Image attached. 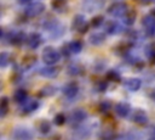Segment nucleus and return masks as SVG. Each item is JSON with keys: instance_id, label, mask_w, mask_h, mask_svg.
<instances>
[{"instance_id": "nucleus-17", "label": "nucleus", "mask_w": 155, "mask_h": 140, "mask_svg": "<svg viewBox=\"0 0 155 140\" xmlns=\"http://www.w3.org/2000/svg\"><path fill=\"white\" fill-rule=\"evenodd\" d=\"M85 72V68L80 63H76V62H71L67 66V73L71 77H80Z\"/></svg>"}, {"instance_id": "nucleus-29", "label": "nucleus", "mask_w": 155, "mask_h": 140, "mask_svg": "<svg viewBox=\"0 0 155 140\" xmlns=\"http://www.w3.org/2000/svg\"><path fill=\"white\" fill-rule=\"evenodd\" d=\"M107 80H110V82H114V83H119L121 80V75L115 69H110L107 72Z\"/></svg>"}, {"instance_id": "nucleus-25", "label": "nucleus", "mask_w": 155, "mask_h": 140, "mask_svg": "<svg viewBox=\"0 0 155 140\" xmlns=\"http://www.w3.org/2000/svg\"><path fill=\"white\" fill-rule=\"evenodd\" d=\"M117 135L114 130L111 129H105L103 131L99 133V136H98V140H116Z\"/></svg>"}, {"instance_id": "nucleus-2", "label": "nucleus", "mask_w": 155, "mask_h": 140, "mask_svg": "<svg viewBox=\"0 0 155 140\" xmlns=\"http://www.w3.org/2000/svg\"><path fill=\"white\" fill-rule=\"evenodd\" d=\"M82 50V41L79 39L71 40L69 43H65L61 47V54L64 57H70L71 55H76Z\"/></svg>"}, {"instance_id": "nucleus-11", "label": "nucleus", "mask_w": 155, "mask_h": 140, "mask_svg": "<svg viewBox=\"0 0 155 140\" xmlns=\"http://www.w3.org/2000/svg\"><path fill=\"white\" fill-rule=\"evenodd\" d=\"M25 44L29 49L31 50H35L38 49L41 44H42V37L41 34L36 33V32H33V33H29L27 35V40H25Z\"/></svg>"}, {"instance_id": "nucleus-4", "label": "nucleus", "mask_w": 155, "mask_h": 140, "mask_svg": "<svg viewBox=\"0 0 155 140\" xmlns=\"http://www.w3.org/2000/svg\"><path fill=\"white\" fill-rule=\"evenodd\" d=\"M34 136L33 130L27 127H17L11 134L12 140H34Z\"/></svg>"}, {"instance_id": "nucleus-5", "label": "nucleus", "mask_w": 155, "mask_h": 140, "mask_svg": "<svg viewBox=\"0 0 155 140\" xmlns=\"http://www.w3.org/2000/svg\"><path fill=\"white\" fill-rule=\"evenodd\" d=\"M128 11V7L125 2L122 1H116L113 2L111 5H109V7L107 9V12L113 16V17H124L126 15V12Z\"/></svg>"}, {"instance_id": "nucleus-12", "label": "nucleus", "mask_w": 155, "mask_h": 140, "mask_svg": "<svg viewBox=\"0 0 155 140\" xmlns=\"http://www.w3.org/2000/svg\"><path fill=\"white\" fill-rule=\"evenodd\" d=\"M79 90H80V88H79V84H78L76 82H69V83H67V84L63 86L62 93H63V95H64L65 97H68V99H74V97L79 94Z\"/></svg>"}, {"instance_id": "nucleus-14", "label": "nucleus", "mask_w": 155, "mask_h": 140, "mask_svg": "<svg viewBox=\"0 0 155 140\" xmlns=\"http://www.w3.org/2000/svg\"><path fill=\"white\" fill-rule=\"evenodd\" d=\"M114 111H115V114L120 118H127L131 113V105L128 102H124V101H120L115 105L114 107Z\"/></svg>"}, {"instance_id": "nucleus-15", "label": "nucleus", "mask_w": 155, "mask_h": 140, "mask_svg": "<svg viewBox=\"0 0 155 140\" xmlns=\"http://www.w3.org/2000/svg\"><path fill=\"white\" fill-rule=\"evenodd\" d=\"M39 106H40V103H39L38 100H30V101L27 100L24 103L21 105V108L19 110H21V113L22 114L27 116V114H30V113L35 112L39 108Z\"/></svg>"}, {"instance_id": "nucleus-31", "label": "nucleus", "mask_w": 155, "mask_h": 140, "mask_svg": "<svg viewBox=\"0 0 155 140\" xmlns=\"http://www.w3.org/2000/svg\"><path fill=\"white\" fill-rule=\"evenodd\" d=\"M67 121H68V117L64 114V113H62V112H59V113H57L54 117H53V123L56 124V125H64L65 123H67Z\"/></svg>"}, {"instance_id": "nucleus-3", "label": "nucleus", "mask_w": 155, "mask_h": 140, "mask_svg": "<svg viewBox=\"0 0 155 140\" xmlns=\"http://www.w3.org/2000/svg\"><path fill=\"white\" fill-rule=\"evenodd\" d=\"M87 118V112L82 108H75L70 112L69 117H68V121L69 123L71 124V127H80Z\"/></svg>"}, {"instance_id": "nucleus-34", "label": "nucleus", "mask_w": 155, "mask_h": 140, "mask_svg": "<svg viewBox=\"0 0 155 140\" xmlns=\"http://www.w3.org/2000/svg\"><path fill=\"white\" fill-rule=\"evenodd\" d=\"M103 23H104V18H103V16H101V15L93 17V18L90 21V26H91L92 28H98V27H101Z\"/></svg>"}, {"instance_id": "nucleus-30", "label": "nucleus", "mask_w": 155, "mask_h": 140, "mask_svg": "<svg viewBox=\"0 0 155 140\" xmlns=\"http://www.w3.org/2000/svg\"><path fill=\"white\" fill-rule=\"evenodd\" d=\"M110 108H111V102H110V101H108V100L101 101V102L98 103V111H99L101 113H103V114L109 113Z\"/></svg>"}, {"instance_id": "nucleus-24", "label": "nucleus", "mask_w": 155, "mask_h": 140, "mask_svg": "<svg viewBox=\"0 0 155 140\" xmlns=\"http://www.w3.org/2000/svg\"><path fill=\"white\" fill-rule=\"evenodd\" d=\"M38 130H39L41 134H44V135L48 134V133L51 131V123H50V121H47V119H41V121H39V122H38Z\"/></svg>"}, {"instance_id": "nucleus-26", "label": "nucleus", "mask_w": 155, "mask_h": 140, "mask_svg": "<svg viewBox=\"0 0 155 140\" xmlns=\"http://www.w3.org/2000/svg\"><path fill=\"white\" fill-rule=\"evenodd\" d=\"M36 63V57L34 55H27L23 57L22 60V66L24 69H28V68H31Z\"/></svg>"}, {"instance_id": "nucleus-23", "label": "nucleus", "mask_w": 155, "mask_h": 140, "mask_svg": "<svg viewBox=\"0 0 155 140\" xmlns=\"http://www.w3.org/2000/svg\"><path fill=\"white\" fill-rule=\"evenodd\" d=\"M8 111H10V101L6 96H2L0 100V116H1V118L6 117Z\"/></svg>"}, {"instance_id": "nucleus-27", "label": "nucleus", "mask_w": 155, "mask_h": 140, "mask_svg": "<svg viewBox=\"0 0 155 140\" xmlns=\"http://www.w3.org/2000/svg\"><path fill=\"white\" fill-rule=\"evenodd\" d=\"M51 6H52V9L54 11L63 12L67 9V0H52Z\"/></svg>"}, {"instance_id": "nucleus-7", "label": "nucleus", "mask_w": 155, "mask_h": 140, "mask_svg": "<svg viewBox=\"0 0 155 140\" xmlns=\"http://www.w3.org/2000/svg\"><path fill=\"white\" fill-rule=\"evenodd\" d=\"M44 11H45V5L42 2H31L27 5V7L24 9V16L28 18H34L44 13Z\"/></svg>"}, {"instance_id": "nucleus-39", "label": "nucleus", "mask_w": 155, "mask_h": 140, "mask_svg": "<svg viewBox=\"0 0 155 140\" xmlns=\"http://www.w3.org/2000/svg\"><path fill=\"white\" fill-rule=\"evenodd\" d=\"M21 4H23V5H29V2L31 1V0H18Z\"/></svg>"}, {"instance_id": "nucleus-32", "label": "nucleus", "mask_w": 155, "mask_h": 140, "mask_svg": "<svg viewBox=\"0 0 155 140\" xmlns=\"http://www.w3.org/2000/svg\"><path fill=\"white\" fill-rule=\"evenodd\" d=\"M56 93V88L53 85H45L41 90H40V96H52Z\"/></svg>"}, {"instance_id": "nucleus-22", "label": "nucleus", "mask_w": 155, "mask_h": 140, "mask_svg": "<svg viewBox=\"0 0 155 140\" xmlns=\"http://www.w3.org/2000/svg\"><path fill=\"white\" fill-rule=\"evenodd\" d=\"M103 4H104L103 0H101V1H98V0H85L84 1V6H85L86 11H93L96 9H101L103 6Z\"/></svg>"}, {"instance_id": "nucleus-8", "label": "nucleus", "mask_w": 155, "mask_h": 140, "mask_svg": "<svg viewBox=\"0 0 155 140\" xmlns=\"http://www.w3.org/2000/svg\"><path fill=\"white\" fill-rule=\"evenodd\" d=\"M71 27L75 32L80 33V34H84L87 32L88 27H90V23L85 19V17L82 15H76L74 16L73 18V22H71Z\"/></svg>"}, {"instance_id": "nucleus-36", "label": "nucleus", "mask_w": 155, "mask_h": 140, "mask_svg": "<svg viewBox=\"0 0 155 140\" xmlns=\"http://www.w3.org/2000/svg\"><path fill=\"white\" fill-rule=\"evenodd\" d=\"M122 140H139V136L134 131H128L122 136Z\"/></svg>"}, {"instance_id": "nucleus-18", "label": "nucleus", "mask_w": 155, "mask_h": 140, "mask_svg": "<svg viewBox=\"0 0 155 140\" xmlns=\"http://www.w3.org/2000/svg\"><path fill=\"white\" fill-rule=\"evenodd\" d=\"M124 86L128 90V91H138L142 86V80L137 77L133 78H127L126 80H124Z\"/></svg>"}, {"instance_id": "nucleus-16", "label": "nucleus", "mask_w": 155, "mask_h": 140, "mask_svg": "<svg viewBox=\"0 0 155 140\" xmlns=\"http://www.w3.org/2000/svg\"><path fill=\"white\" fill-rule=\"evenodd\" d=\"M122 27H121V24L119 23V22H116V21H107L105 23H104V32L107 33V34H117V33H120V32H122Z\"/></svg>"}, {"instance_id": "nucleus-40", "label": "nucleus", "mask_w": 155, "mask_h": 140, "mask_svg": "<svg viewBox=\"0 0 155 140\" xmlns=\"http://www.w3.org/2000/svg\"><path fill=\"white\" fill-rule=\"evenodd\" d=\"M143 4H150V2H155V0H140Z\"/></svg>"}, {"instance_id": "nucleus-28", "label": "nucleus", "mask_w": 155, "mask_h": 140, "mask_svg": "<svg viewBox=\"0 0 155 140\" xmlns=\"http://www.w3.org/2000/svg\"><path fill=\"white\" fill-rule=\"evenodd\" d=\"M122 18H124V23L126 26H132L134 23V21H136V11L128 10Z\"/></svg>"}, {"instance_id": "nucleus-13", "label": "nucleus", "mask_w": 155, "mask_h": 140, "mask_svg": "<svg viewBox=\"0 0 155 140\" xmlns=\"http://www.w3.org/2000/svg\"><path fill=\"white\" fill-rule=\"evenodd\" d=\"M132 122L138 124V125H147L148 122H149V117H148V113L142 110V108H137L133 111V114H132Z\"/></svg>"}, {"instance_id": "nucleus-19", "label": "nucleus", "mask_w": 155, "mask_h": 140, "mask_svg": "<svg viewBox=\"0 0 155 140\" xmlns=\"http://www.w3.org/2000/svg\"><path fill=\"white\" fill-rule=\"evenodd\" d=\"M38 73L44 78H56L58 75V73H59V69L57 67H54V66H47L46 65L45 67L40 68Z\"/></svg>"}, {"instance_id": "nucleus-38", "label": "nucleus", "mask_w": 155, "mask_h": 140, "mask_svg": "<svg viewBox=\"0 0 155 140\" xmlns=\"http://www.w3.org/2000/svg\"><path fill=\"white\" fill-rule=\"evenodd\" d=\"M148 96H149L151 100L155 101V89H150V90L148 91Z\"/></svg>"}, {"instance_id": "nucleus-21", "label": "nucleus", "mask_w": 155, "mask_h": 140, "mask_svg": "<svg viewBox=\"0 0 155 140\" xmlns=\"http://www.w3.org/2000/svg\"><path fill=\"white\" fill-rule=\"evenodd\" d=\"M13 100H15L18 105L24 103V102L28 100V93H27V90L23 89V88L17 89V90L13 93Z\"/></svg>"}, {"instance_id": "nucleus-20", "label": "nucleus", "mask_w": 155, "mask_h": 140, "mask_svg": "<svg viewBox=\"0 0 155 140\" xmlns=\"http://www.w3.org/2000/svg\"><path fill=\"white\" fill-rule=\"evenodd\" d=\"M105 34H107V33H99V32L92 33V34L88 37L90 44H91V45H94V46H98V45L103 44V43L105 41V38H107Z\"/></svg>"}, {"instance_id": "nucleus-41", "label": "nucleus", "mask_w": 155, "mask_h": 140, "mask_svg": "<svg viewBox=\"0 0 155 140\" xmlns=\"http://www.w3.org/2000/svg\"><path fill=\"white\" fill-rule=\"evenodd\" d=\"M150 13H151V15H154V16H155V9H153V10H151V12H150Z\"/></svg>"}, {"instance_id": "nucleus-33", "label": "nucleus", "mask_w": 155, "mask_h": 140, "mask_svg": "<svg viewBox=\"0 0 155 140\" xmlns=\"http://www.w3.org/2000/svg\"><path fill=\"white\" fill-rule=\"evenodd\" d=\"M10 62H11V56H10V54H7V52H1L0 54V66L2 67V68H6L8 65H10Z\"/></svg>"}, {"instance_id": "nucleus-35", "label": "nucleus", "mask_w": 155, "mask_h": 140, "mask_svg": "<svg viewBox=\"0 0 155 140\" xmlns=\"http://www.w3.org/2000/svg\"><path fill=\"white\" fill-rule=\"evenodd\" d=\"M107 88H108V82L107 80H98L96 83V89L98 91H104V90H107Z\"/></svg>"}, {"instance_id": "nucleus-10", "label": "nucleus", "mask_w": 155, "mask_h": 140, "mask_svg": "<svg viewBox=\"0 0 155 140\" xmlns=\"http://www.w3.org/2000/svg\"><path fill=\"white\" fill-rule=\"evenodd\" d=\"M25 40H27V35L22 30H19V32H10L8 37H7L8 44H11L13 46H21L22 44L25 43Z\"/></svg>"}, {"instance_id": "nucleus-9", "label": "nucleus", "mask_w": 155, "mask_h": 140, "mask_svg": "<svg viewBox=\"0 0 155 140\" xmlns=\"http://www.w3.org/2000/svg\"><path fill=\"white\" fill-rule=\"evenodd\" d=\"M45 28L47 29V32H50V34L52 35L53 39L59 38L64 32L62 24L56 19H47V22L45 24Z\"/></svg>"}, {"instance_id": "nucleus-6", "label": "nucleus", "mask_w": 155, "mask_h": 140, "mask_svg": "<svg viewBox=\"0 0 155 140\" xmlns=\"http://www.w3.org/2000/svg\"><path fill=\"white\" fill-rule=\"evenodd\" d=\"M142 27L147 37L151 38L155 35V16L149 13L142 18Z\"/></svg>"}, {"instance_id": "nucleus-37", "label": "nucleus", "mask_w": 155, "mask_h": 140, "mask_svg": "<svg viewBox=\"0 0 155 140\" xmlns=\"http://www.w3.org/2000/svg\"><path fill=\"white\" fill-rule=\"evenodd\" d=\"M147 140H155V125L149 130V133L147 135Z\"/></svg>"}, {"instance_id": "nucleus-1", "label": "nucleus", "mask_w": 155, "mask_h": 140, "mask_svg": "<svg viewBox=\"0 0 155 140\" xmlns=\"http://www.w3.org/2000/svg\"><path fill=\"white\" fill-rule=\"evenodd\" d=\"M61 56H62L61 51H58L53 46H45L41 52L42 62L47 66H54L56 63H58L61 60Z\"/></svg>"}]
</instances>
